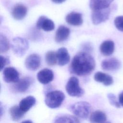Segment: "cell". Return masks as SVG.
Instances as JSON below:
<instances>
[{"instance_id":"obj_5","label":"cell","mask_w":123,"mask_h":123,"mask_svg":"<svg viewBox=\"0 0 123 123\" xmlns=\"http://www.w3.org/2000/svg\"><path fill=\"white\" fill-rule=\"evenodd\" d=\"M12 50L17 56H23L29 48L28 41L21 37H15L13 38L12 42Z\"/></svg>"},{"instance_id":"obj_2","label":"cell","mask_w":123,"mask_h":123,"mask_svg":"<svg viewBox=\"0 0 123 123\" xmlns=\"http://www.w3.org/2000/svg\"><path fill=\"white\" fill-rule=\"evenodd\" d=\"M65 98L64 93L60 90L52 91L48 93L45 98L46 105L49 108L59 107Z\"/></svg>"},{"instance_id":"obj_20","label":"cell","mask_w":123,"mask_h":123,"mask_svg":"<svg viewBox=\"0 0 123 123\" xmlns=\"http://www.w3.org/2000/svg\"><path fill=\"white\" fill-rule=\"evenodd\" d=\"M114 43L111 40H106L100 45L99 49L101 53L104 56H109L111 55L114 50Z\"/></svg>"},{"instance_id":"obj_29","label":"cell","mask_w":123,"mask_h":123,"mask_svg":"<svg viewBox=\"0 0 123 123\" xmlns=\"http://www.w3.org/2000/svg\"><path fill=\"white\" fill-rule=\"evenodd\" d=\"M119 102L121 106H123V91L121 92L119 95Z\"/></svg>"},{"instance_id":"obj_7","label":"cell","mask_w":123,"mask_h":123,"mask_svg":"<svg viewBox=\"0 0 123 123\" xmlns=\"http://www.w3.org/2000/svg\"><path fill=\"white\" fill-rule=\"evenodd\" d=\"M33 81V80L31 77H25L14 83L12 88L16 92L24 93L28 89Z\"/></svg>"},{"instance_id":"obj_32","label":"cell","mask_w":123,"mask_h":123,"mask_svg":"<svg viewBox=\"0 0 123 123\" xmlns=\"http://www.w3.org/2000/svg\"><path fill=\"white\" fill-rule=\"evenodd\" d=\"M25 123H25H32V122L31 121H30V120H27V121H23V123Z\"/></svg>"},{"instance_id":"obj_3","label":"cell","mask_w":123,"mask_h":123,"mask_svg":"<svg viewBox=\"0 0 123 123\" xmlns=\"http://www.w3.org/2000/svg\"><path fill=\"white\" fill-rule=\"evenodd\" d=\"M69 110L76 116L86 119L90 113L91 105L86 101H79L70 106Z\"/></svg>"},{"instance_id":"obj_17","label":"cell","mask_w":123,"mask_h":123,"mask_svg":"<svg viewBox=\"0 0 123 123\" xmlns=\"http://www.w3.org/2000/svg\"><path fill=\"white\" fill-rule=\"evenodd\" d=\"M114 0H90L89 7L92 11L101 10L110 7Z\"/></svg>"},{"instance_id":"obj_28","label":"cell","mask_w":123,"mask_h":123,"mask_svg":"<svg viewBox=\"0 0 123 123\" xmlns=\"http://www.w3.org/2000/svg\"><path fill=\"white\" fill-rule=\"evenodd\" d=\"M10 63L8 58H7L2 55L0 56V70L2 71L5 66Z\"/></svg>"},{"instance_id":"obj_30","label":"cell","mask_w":123,"mask_h":123,"mask_svg":"<svg viewBox=\"0 0 123 123\" xmlns=\"http://www.w3.org/2000/svg\"><path fill=\"white\" fill-rule=\"evenodd\" d=\"M53 2L56 3H61L65 1L66 0H51Z\"/></svg>"},{"instance_id":"obj_12","label":"cell","mask_w":123,"mask_h":123,"mask_svg":"<svg viewBox=\"0 0 123 123\" xmlns=\"http://www.w3.org/2000/svg\"><path fill=\"white\" fill-rule=\"evenodd\" d=\"M37 80L41 84H47L51 82L54 78L53 72L50 69L44 68L37 74Z\"/></svg>"},{"instance_id":"obj_14","label":"cell","mask_w":123,"mask_h":123,"mask_svg":"<svg viewBox=\"0 0 123 123\" xmlns=\"http://www.w3.org/2000/svg\"><path fill=\"white\" fill-rule=\"evenodd\" d=\"M65 20L68 24L74 26L81 25L83 22L82 14L75 12L68 13L65 17Z\"/></svg>"},{"instance_id":"obj_1","label":"cell","mask_w":123,"mask_h":123,"mask_svg":"<svg viewBox=\"0 0 123 123\" xmlns=\"http://www.w3.org/2000/svg\"><path fill=\"white\" fill-rule=\"evenodd\" d=\"M96 63L93 57L86 52H80L73 58L70 70L79 76L90 74L95 69Z\"/></svg>"},{"instance_id":"obj_11","label":"cell","mask_w":123,"mask_h":123,"mask_svg":"<svg viewBox=\"0 0 123 123\" xmlns=\"http://www.w3.org/2000/svg\"><path fill=\"white\" fill-rule=\"evenodd\" d=\"M103 70L108 71H114L119 69L121 66L120 62L114 58L106 59L102 61L101 64Z\"/></svg>"},{"instance_id":"obj_8","label":"cell","mask_w":123,"mask_h":123,"mask_svg":"<svg viewBox=\"0 0 123 123\" xmlns=\"http://www.w3.org/2000/svg\"><path fill=\"white\" fill-rule=\"evenodd\" d=\"M3 79L6 83H14L19 80V74L14 67H6L3 71Z\"/></svg>"},{"instance_id":"obj_18","label":"cell","mask_w":123,"mask_h":123,"mask_svg":"<svg viewBox=\"0 0 123 123\" xmlns=\"http://www.w3.org/2000/svg\"><path fill=\"white\" fill-rule=\"evenodd\" d=\"M36 103V99L32 96H28L22 99L19 103V107L24 112L28 111Z\"/></svg>"},{"instance_id":"obj_31","label":"cell","mask_w":123,"mask_h":123,"mask_svg":"<svg viewBox=\"0 0 123 123\" xmlns=\"http://www.w3.org/2000/svg\"><path fill=\"white\" fill-rule=\"evenodd\" d=\"M0 116H2V114H3V110H2V106L1 103H0Z\"/></svg>"},{"instance_id":"obj_15","label":"cell","mask_w":123,"mask_h":123,"mask_svg":"<svg viewBox=\"0 0 123 123\" xmlns=\"http://www.w3.org/2000/svg\"><path fill=\"white\" fill-rule=\"evenodd\" d=\"M57 62L60 66H64L69 63L70 56L66 48L62 47L56 51Z\"/></svg>"},{"instance_id":"obj_27","label":"cell","mask_w":123,"mask_h":123,"mask_svg":"<svg viewBox=\"0 0 123 123\" xmlns=\"http://www.w3.org/2000/svg\"><path fill=\"white\" fill-rule=\"evenodd\" d=\"M107 97L108 98L110 104L116 108L120 107V104L117 101L116 96L112 93H109L107 95Z\"/></svg>"},{"instance_id":"obj_21","label":"cell","mask_w":123,"mask_h":123,"mask_svg":"<svg viewBox=\"0 0 123 123\" xmlns=\"http://www.w3.org/2000/svg\"><path fill=\"white\" fill-rule=\"evenodd\" d=\"M89 119L91 123H105L106 121L107 117L105 113L102 111L97 110L91 113Z\"/></svg>"},{"instance_id":"obj_13","label":"cell","mask_w":123,"mask_h":123,"mask_svg":"<svg viewBox=\"0 0 123 123\" xmlns=\"http://www.w3.org/2000/svg\"><path fill=\"white\" fill-rule=\"evenodd\" d=\"M27 12V8L24 5L16 4L12 9V14L14 19L17 20H21L25 18Z\"/></svg>"},{"instance_id":"obj_9","label":"cell","mask_w":123,"mask_h":123,"mask_svg":"<svg viewBox=\"0 0 123 123\" xmlns=\"http://www.w3.org/2000/svg\"><path fill=\"white\" fill-rule=\"evenodd\" d=\"M40 62V56L37 54H32L28 55L25 59V65L28 70L35 71L39 67Z\"/></svg>"},{"instance_id":"obj_4","label":"cell","mask_w":123,"mask_h":123,"mask_svg":"<svg viewBox=\"0 0 123 123\" xmlns=\"http://www.w3.org/2000/svg\"><path fill=\"white\" fill-rule=\"evenodd\" d=\"M66 90L68 95L74 97H81L85 93L84 89L79 86L78 79L72 76L69 78L66 85Z\"/></svg>"},{"instance_id":"obj_22","label":"cell","mask_w":123,"mask_h":123,"mask_svg":"<svg viewBox=\"0 0 123 123\" xmlns=\"http://www.w3.org/2000/svg\"><path fill=\"white\" fill-rule=\"evenodd\" d=\"M9 113L12 120L14 121H18L21 120L25 113L21 110L19 106L17 105L11 107L9 110Z\"/></svg>"},{"instance_id":"obj_16","label":"cell","mask_w":123,"mask_h":123,"mask_svg":"<svg viewBox=\"0 0 123 123\" xmlns=\"http://www.w3.org/2000/svg\"><path fill=\"white\" fill-rule=\"evenodd\" d=\"M70 33V30L69 28L64 25H60L55 33L54 38L55 41L60 43L65 41L69 37Z\"/></svg>"},{"instance_id":"obj_24","label":"cell","mask_w":123,"mask_h":123,"mask_svg":"<svg viewBox=\"0 0 123 123\" xmlns=\"http://www.w3.org/2000/svg\"><path fill=\"white\" fill-rule=\"evenodd\" d=\"M45 60L47 64L49 66H53L57 62L56 52L54 51H49L45 55Z\"/></svg>"},{"instance_id":"obj_25","label":"cell","mask_w":123,"mask_h":123,"mask_svg":"<svg viewBox=\"0 0 123 123\" xmlns=\"http://www.w3.org/2000/svg\"><path fill=\"white\" fill-rule=\"evenodd\" d=\"M10 48V44L6 37L2 34L0 35V53L7 52Z\"/></svg>"},{"instance_id":"obj_19","label":"cell","mask_w":123,"mask_h":123,"mask_svg":"<svg viewBox=\"0 0 123 123\" xmlns=\"http://www.w3.org/2000/svg\"><path fill=\"white\" fill-rule=\"evenodd\" d=\"M94 78L96 82L102 83L106 86H110L113 82V78L111 75L101 72L96 73L94 74Z\"/></svg>"},{"instance_id":"obj_23","label":"cell","mask_w":123,"mask_h":123,"mask_svg":"<svg viewBox=\"0 0 123 123\" xmlns=\"http://www.w3.org/2000/svg\"><path fill=\"white\" fill-rule=\"evenodd\" d=\"M54 123H79L77 117L69 114H61L57 116L54 121Z\"/></svg>"},{"instance_id":"obj_10","label":"cell","mask_w":123,"mask_h":123,"mask_svg":"<svg viewBox=\"0 0 123 123\" xmlns=\"http://www.w3.org/2000/svg\"><path fill=\"white\" fill-rule=\"evenodd\" d=\"M36 26L37 29H41L45 31H50L55 28L54 22L45 16H41L37 21Z\"/></svg>"},{"instance_id":"obj_26","label":"cell","mask_w":123,"mask_h":123,"mask_svg":"<svg viewBox=\"0 0 123 123\" xmlns=\"http://www.w3.org/2000/svg\"><path fill=\"white\" fill-rule=\"evenodd\" d=\"M114 23L115 27L118 30L123 32V16L116 17L114 19Z\"/></svg>"},{"instance_id":"obj_6","label":"cell","mask_w":123,"mask_h":123,"mask_svg":"<svg viewBox=\"0 0 123 123\" xmlns=\"http://www.w3.org/2000/svg\"><path fill=\"white\" fill-rule=\"evenodd\" d=\"M111 12L110 8H107L101 10L92 11L91 19L93 24L98 25L108 19Z\"/></svg>"}]
</instances>
